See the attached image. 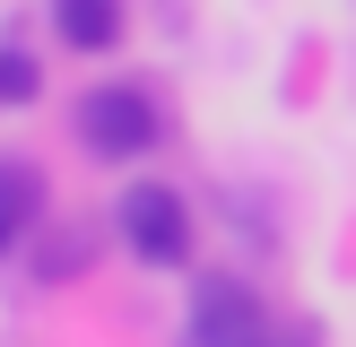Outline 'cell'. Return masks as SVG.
<instances>
[{
    "instance_id": "6da1fadb",
    "label": "cell",
    "mask_w": 356,
    "mask_h": 347,
    "mask_svg": "<svg viewBox=\"0 0 356 347\" xmlns=\"http://www.w3.org/2000/svg\"><path fill=\"white\" fill-rule=\"evenodd\" d=\"M156 96L148 87H96V96L79 104V139L104 156V165H131V156H148L156 148Z\"/></svg>"
},
{
    "instance_id": "7a4b0ae2",
    "label": "cell",
    "mask_w": 356,
    "mask_h": 347,
    "mask_svg": "<svg viewBox=\"0 0 356 347\" xmlns=\"http://www.w3.org/2000/svg\"><path fill=\"white\" fill-rule=\"evenodd\" d=\"M113 226H122V243H131L148 269H174V260L191 252V217H183V200H174L165 183H131L122 208H113Z\"/></svg>"
},
{
    "instance_id": "3957f363",
    "label": "cell",
    "mask_w": 356,
    "mask_h": 347,
    "mask_svg": "<svg viewBox=\"0 0 356 347\" xmlns=\"http://www.w3.org/2000/svg\"><path fill=\"white\" fill-rule=\"evenodd\" d=\"M191 347H270V312L243 278H200L191 287Z\"/></svg>"
},
{
    "instance_id": "277c9868",
    "label": "cell",
    "mask_w": 356,
    "mask_h": 347,
    "mask_svg": "<svg viewBox=\"0 0 356 347\" xmlns=\"http://www.w3.org/2000/svg\"><path fill=\"white\" fill-rule=\"evenodd\" d=\"M35 217H44V174L26 156H0V252H17Z\"/></svg>"
},
{
    "instance_id": "5b68a950",
    "label": "cell",
    "mask_w": 356,
    "mask_h": 347,
    "mask_svg": "<svg viewBox=\"0 0 356 347\" xmlns=\"http://www.w3.org/2000/svg\"><path fill=\"white\" fill-rule=\"evenodd\" d=\"M52 26H61V44L104 52V44H122V0H52Z\"/></svg>"
},
{
    "instance_id": "8992f818",
    "label": "cell",
    "mask_w": 356,
    "mask_h": 347,
    "mask_svg": "<svg viewBox=\"0 0 356 347\" xmlns=\"http://www.w3.org/2000/svg\"><path fill=\"white\" fill-rule=\"evenodd\" d=\"M0 104H35V61L26 52H0Z\"/></svg>"
},
{
    "instance_id": "52a82bcc",
    "label": "cell",
    "mask_w": 356,
    "mask_h": 347,
    "mask_svg": "<svg viewBox=\"0 0 356 347\" xmlns=\"http://www.w3.org/2000/svg\"><path fill=\"white\" fill-rule=\"evenodd\" d=\"M79 260H87V252H79V235H61L44 260H35V269H44V278H79Z\"/></svg>"
},
{
    "instance_id": "ba28073f",
    "label": "cell",
    "mask_w": 356,
    "mask_h": 347,
    "mask_svg": "<svg viewBox=\"0 0 356 347\" xmlns=\"http://www.w3.org/2000/svg\"><path fill=\"white\" fill-rule=\"evenodd\" d=\"M287 347H313V330H287Z\"/></svg>"
}]
</instances>
